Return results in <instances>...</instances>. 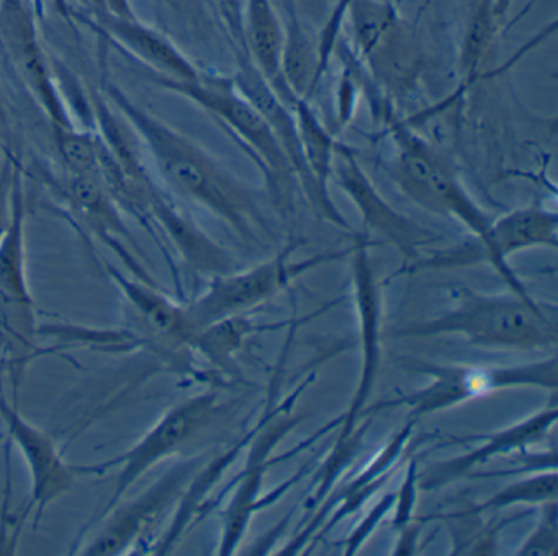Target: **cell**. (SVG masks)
Returning <instances> with one entry per match:
<instances>
[{
	"label": "cell",
	"instance_id": "9c48e42d",
	"mask_svg": "<svg viewBox=\"0 0 558 556\" xmlns=\"http://www.w3.org/2000/svg\"><path fill=\"white\" fill-rule=\"evenodd\" d=\"M201 460L181 461L162 474L145 493L132 500H120L109 512L104 513L96 539L90 540L81 553L87 556H113L125 553L136 540L142 539L149 525L184 496L194 480Z\"/></svg>",
	"mask_w": 558,
	"mask_h": 556
},
{
	"label": "cell",
	"instance_id": "6da1fadb",
	"mask_svg": "<svg viewBox=\"0 0 558 556\" xmlns=\"http://www.w3.org/2000/svg\"><path fill=\"white\" fill-rule=\"evenodd\" d=\"M107 98L135 131L169 190L230 226L243 241L257 242L267 231L256 190L187 134L133 104L120 88Z\"/></svg>",
	"mask_w": 558,
	"mask_h": 556
},
{
	"label": "cell",
	"instance_id": "7a4b0ae2",
	"mask_svg": "<svg viewBox=\"0 0 558 556\" xmlns=\"http://www.w3.org/2000/svg\"><path fill=\"white\" fill-rule=\"evenodd\" d=\"M555 307L538 303L529 293H480L472 288L453 290V304L440 316L410 324L400 336L463 337L482 349H555L558 342Z\"/></svg>",
	"mask_w": 558,
	"mask_h": 556
},
{
	"label": "cell",
	"instance_id": "8992f818",
	"mask_svg": "<svg viewBox=\"0 0 558 556\" xmlns=\"http://www.w3.org/2000/svg\"><path fill=\"white\" fill-rule=\"evenodd\" d=\"M153 81L165 88L174 92L187 100L194 101L202 110L227 124L247 149L253 150L267 179L274 185H296L295 172L289 157L283 153L276 134L270 130L263 114L253 107L250 100L238 90L233 78L201 72L195 81L175 82L155 75Z\"/></svg>",
	"mask_w": 558,
	"mask_h": 556
},
{
	"label": "cell",
	"instance_id": "30bf717a",
	"mask_svg": "<svg viewBox=\"0 0 558 556\" xmlns=\"http://www.w3.org/2000/svg\"><path fill=\"white\" fill-rule=\"evenodd\" d=\"M331 179L336 180L339 189L357 206L365 228L374 231L378 238L390 242L404 257L416 258L421 247L437 241L436 234L421 228L420 225L398 213L393 206L388 205L387 200L377 192L352 150L342 144H338L336 149Z\"/></svg>",
	"mask_w": 558,
	"mask_h": 556
},
{
	"label": "cell",
	"instance_id": "f546056e",
	"mask_svg": "<svg viewBox=\"0 0 558 556\" xmlns=\"http://www.w3.org/2000/svg\"><path fill=\"white\" fill-rule=\"evenodd\" d=\"M21 179V170L11 157L0 166V238L8 231L14 211V193Z\"/></svg>",
	"mask_w": 558,
	"mask_h": 556
},
{
	"label": "cell",
	"instance_id": "d4e9b609",
	"mask_svg": "<svg viewBox=\"0 0 558 556\" xmlns=\"http://www.w3.org/2000/svg\"><path fill=\"white\" fill-rule=\"evenodd\" d=\"M54 143L68 173L99 177L102 140L74 126L53 128Z\"/></svg>",
	"mask_w": 558,
	"mask_h": 556
},
{
	"label": "cell",
	"instance_id": "5b68a950",
	"mask_svg": "<svg viewBox=\"0 0 558 556\" xmlns=\"http://www.w3.org/2000/svg\"><path fill=\"white\" fill-rule=\"evenodd\" d=\"M295 249H299V242L286 245L269 261L260 262L247 270H234L211 278L205 293L185 306L192 333L197 334L198 330L228 317L246 314L253 307L276 297L300 275L344 257L352 247L344 252H329L303 261H293Z\"/></svg>",
	"mask_w": 558,
	"mask_h": 556
},
{
	"label": "cell",
	"instance_id": "1f68e13d",
	"mask_svg": "<svg viewBox=\"0 0 558 556\" xmlns=\"http://www.w3.org/2000/svg\"><path fill=\"white\" fill-rule=\"evenodd\" d=\"M512 0H493V10H495L496 20L502 19L508 13L509 7H511Z\"/></svg>",
	"mask_w": 558,
	"mask_h": 556
},
{
	"label": "cell",
	"instance_id": "2e32d148",
	"mask_svg": "<svg viewBox=\"0 0 558 556\" xmlns=\"http://www.w3.org/2000/svg\"><path fill=\"white\" fill-rule=\"evenodd\" d=\"M110 278L116 281L123 297L133 307L145 330L153 337V342L175 352H194L192 342L195 334L189 326L185 306L166 297L156 285L146 283L138 278H126L112 265H107Z\"/></svg>",
	"mask_w": 558,
	"mask_h": 556
},
{
	"label": "cell",
	"instance_id": "44dd1931",
	"mask_svg": "<svg viewBox=\"0 0 558 556\" xmlns=\"http://www.w3.org/2000/svg\"><path fill=\"white\" fill-rule=\"evenodd\" d=\"M290 108H292L293 117H295L296 131H299L300 146H302L306 169H308L313 183L322 193L323 198L332 202L328 186L339 143L326 130L325 124L310 105L308 98H293Z\"/></svg>",
	"mask_w": 558,
	"mask_h": 556
},
{
	"label": "cell",
	"instance_id": "5bb4252c",
	"mask_svg": "<svg viewBox=\"0 0 558 556\" xmlns=\"http://www.w3.org/2000/svg\"><path fill=\"white\" fill-rule=\"evenodd\" d=\"M145 216L171 239L182 261L195 274L214 278L238 270L233 255L208 238L155 183L146 192Z\"/></svg>",
	"mask_w": 558,
	"mask_h": 556
},
{
	"label": "cell",
	"instance_id": "7c38bea8",
	"mask_svg": "<svg viewBox=\"0 0 558 556\" xmlns=\"http://www.w3.org/2000/svg\"><path fill=\"white\" fill-rule=\"evenodd\" d=\"M0 418L27 463L32 481V506L37 522L51 504L66 496L74 484V468L64 463L50 435L28 422L0 392Z\"/></svg>",
	"mask_w": 558,
	"mask_h": 556
},
{
	"label": "cell",
	"instance_id": "9a60e30c",
	"mask_svg": "<svg viewBox=\"0 0 558 556\" xmlns=\"http://www.w3.org/2000/svg\"><path fill=\"white\" fill-rule=\"evenodd\" d=\"M0 26L22 77L34 97L44 105L53 128L74 126L45 62L31 13L21 3L8 2L0 9Z\"/></svg>",
	"mask_w": 558,
	"mask_h": 556
},
{
	"label": "cell",
	"instance_id": "603a6c76",
	"mask_svg": "<svg viewBox=\"0 0 558 556\" xmlns=\"http://www.w3.org/2000/svg\"><path fill=\"white\" fill-rule=\"evenodd\" d=\"M267 442L260 444L254 450L253 460L247 467L246 480H243L241 486L234 493L230 506L223 516V533H221L220 555H231L240 543L241 536L246 532L247 522L251 513L256 509V497L259 493L260 480H263L264 470H266L267 451H269Z\"/></svg>",
	"mask_w": 558,
	"mask_h": 556
},
{
	"label": "cell",
	"instance_id": "4dcf8cb0",
	"mask_svg": "<svg viewBox=\"0 0 558 556\" xmlns=\"http://www.w3.org/2000/svg\"><path fill=\"white\" fill-rule=\"evenodd\" d=\"M106 15L117 16V19H136L130 7L129 0H102Z\"/></svg>",
	"mask_w": 558,
	"mask_h": 556
},
{
	"label": "cell",
	"instance_id": "f1b7e54d",
	"mask_svg": "<svg viewBox=\"0 0 558 556\" xmlns=\"http://www.w3.org/2000/svg\"><path fill=\"white\" fill-rule=\"evenodd\" d=\"M349 3H351V0H338L335 7H332L331 13H329L322 33H319L318 41H316V46H318L319 81H322L323 75H325L326 69H328L329 62H331L332 55H335L336 45H338L339 38H341Z\"/></svg>",
	"mask_w": 558,
	"mask_h": 556
},
{
	"label": "cell",
	"instance_id": "d6986e66",
	"mask_svg": "<svg viewBox=\"0 0 558 556\" xmlns=\"http://www.w3.org/2000/svg\"><path fill=\"white\" fill-rule=\"evenodd\" d=\"M244 46L257 71L286 104L296 97L282 72L283 23L272 0H246L243 7Z\"/></svg>",
	"mask_w": 558,
	"mask_h": 556
},
{
	"label": "cell",
	"instance_id": "277c9868",
	"mask_svg": "<svg viewBox=\"0 0 558 556\" xmlns=\"http://www.w3.org/2000/svg\"><path fill=\"white\" fill-rule=\"evenodd\" d=\"M414 372L429 376L424 388L391 401L380 402L375 409L407 406L411 421L462 404L470 399L483 398L499 389L538 388L557 392L558 359L527 363V365H436V363H408Z\"/></svg>",
	"mask_w": 558,
	"mask_h": 556
},
{
	"label": "cell",
	"instance_id": "83f0119b",
	"mask_svg": "<svg viewBox=\"0 0 558 556\" xmlns=\"http://www.w3.org/2000/svg\"><path fill=\"white\" fill-rule=\"evenodd\" d=\"M558 548L557 500L542 504L541 519L531 535L515 552L519 556H551Z\"/></svg>",
	"mask_w": 558,
	"mask_h": 556
},
{
	"label": "cell",
	"instance_id": "4fadbf2b",
	"mask_svg": "<svg viewBox=\"0 0 558 556\" xmlns=\"http://www.w3.org/2000/svg\"><path fill=\"white\" fill-rule=\"evenodd\" d=\"M557 399H551V404L542 411L535 412L531 418L518 424L509 425L502 431L493 432L486 437H476L483 444L476 445L465 455H460L456 460L440 461L427 468L426 473L420 476L421 489H439L452 481L466 476L470 471L475 470L478 464H485L498 455H508L511 451L522 450L529 445L544 440L551 428L557 424L558 408Z\"/></svg>",
	"mask_w": 558,
	"mask_h": 556
},
{
	"label": "cell",
	"instance_id": "8fae6325",
	"mask_svg": "<svg viewBox=\"0 0 558 556\" xmlns=\"http://www.w3.org/2000/svg\"><path fill=\"white\" fill-rule=\"evenodd\" d=\"M367 249V242L364 239H359L351 249L352 283H354L355 306L361 319L362 370L357 389L344 418L339 444L351 437L357 424L359 414L371 398L372 389L377 382L378 365H380V288H378Z\"/></svg>",
	"mask_w": 558,
	"mask_h": 556
},
{
	"label": "cell",
	"instance_id": "484cf974",
	"mask_svg": "<svg viewBox=\"0 0 558 556\" xmlns=\"http://www.w3.org/2000/svg\"><path fill=\"white\" fill-rule=\"evenodd\" d=\"M558 474L557 468H551L545 473L535 474L527 480L509 484L505 489L489 497L485 503L472 510V513L489 512V510H501L505 507L515 504H547L557 500Z\"/></svg>",
	"mask_w": 558,
	"mask_h": 556
},
{
	"label": "cell",
	"instance_id": "ffe728a7",
	"mask_svg": "<svg viewBox=\"0 0 558 556\" xmlns=\"http://www.w3.org/2000/svg\"><path fill=\"white\" fill-rule=\"evenodd\" d=\"M0 301L5 307L27 313H31L34 304L25 268V195L22 176L15 186L11 225L0 238Z\"/></svg>",
	"mask_w": 558,
	"mask_h": 556
},
{
	"label": "cell",
	"instance_id": "e0dca14e",
	"mask_svg": "<svg viewBox=\"0 0 558 556\" xmlns=\"http://www.w3.org/2000/svg\"><path fill=\"white\" fill-rule=\"evenodd\" d=\"M102 26L110 38L145 62L155 75L175 82L195 81L201 69L185 58L184 52L155 28L143 25L138 19H117L104 15Z\"/></svg>",
	"mask_w": 558,
	"mask_h": 556
},
{
	"label": "cell",
	"instance_id": "cb8c5ba5",
	"mask_svg": "<svg viewBox=\"0 0 558 556\" xmlns=\"http://www.w3.org/2000/svg\"><path fill=\"white\" fill-rule=\"evenodd\" d=\"M253 327L256 326H253L244 314L228 317L198 330L192 342V350L201 353L215 365H228L231 362V355L240 349L244 337L254 330Z\"/></svg>",
	"mask_w": 558,
	"mask_h": 556
},
{
	"label": "cell",
	"instance_id": "7402d4cb",
	"mask_svg": "<svg viewBox=\"0 0 558 556\" xmlns=\"http://www.w3.org/2000/svg\"><path fill=\"white\" fill-rule=\"evenodd\" d=\"M286 7L283 25L282 72L286 84L296 97L308 98L319 84L318 46L313 45L300 23L292 0H282Z\"/></svg>",
	"mask_w": 558,
	"mask_h": 556
},
{
	"label": "cell",
	"instance_id": "3957f363",
	"mask_svg": "<svg viewBox=\"0 0 558 556\" xmlns=\"http://www.w3.org/2000/svg\"><path fill=\"white\" fill-rule=\"evenodd\" d=\"M397 144L395 179L410 202L433 215L456 219L473 238L483 239L493 219L470 195L452 160L439 147L390 118Z\"/></svg>",
	"mask_w": 558,
	"mask_h": 556
},
{
	"label": "cell",
	"instance_id": "4316f807",
	"mask_svg": "<svg viewBox=\"0 0 558 556\" xmlns=\"http://www.w3.org/2000/svg\"><path fill=\"white\" fill-rule=\"evenodd\" d=\"M496 25L498 20L493 10V0H472L462 56L466 78L475 75L476 68L495 36Z\"/></svg>",
	"mask_w": 558,
	"mask_h": 556
},
{
	"label": "cell",
	"instance_id": "ac0fdd59",
	"mask_svg": "<svg viewBox=\"0 0 558 556\" xmlns=\"http://www.w3.org/2000/svg\"><path fill=\"white\" fill-rule=\"evenodd\" d=\"M61 198L73 209L74 215L109 247L125 249L120 244V238L132 241L129 228L120 215V206L102 180L94 176H77L68 173L57 182Z\"/></svg>",
	"mask_w": 558,
	"mask_h": 556
},
{
	"label": "cell",
	"instance_id": "52a82bcc",
	"mask_svg": "<svg viewBox=\"0 0 558 556\" xmlns=\"http://www.w3.org/2000/svg\"><path fill=\"white\" fill-rule=\"evenodd\" d=\"M538 247L554 251L558 247V215L545 206L529 205L493 219L485 238H473V244L446 251L429 261L416 262L414 268L463 267L483 261L498 271L509 290L529 293L509 265V257Z\"/></svg>",
	"mask_w": 558,
	"mask_h": 556
},
{
	"label": "cell",
	"instance_id": "ba28073f",
	"mask_svg": "<svg viewBox=\"0 0 558 556\" xmlns=\"http://www.w3.org/2000/svg\"><path fill=\"white\" fill-rule=\"evenodd\" d=\"M218 411L217 392H202L192 396L179 404L172 406L162 418L133 445L125 454L110 460L109 463L83 468L84 473H102L117 468L116 487L104 513L123 500L130 487L138 483L148 471L166 458L178 454L192 438L214 421ZM102 513V516H104Z\"/></svg>",
	"mask_w": 558,
	"mask_h": 556
}]
</instances>
